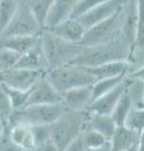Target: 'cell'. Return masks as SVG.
I'll return each mask as SVG.
<instances>
[{
    "instance_id": "cell-13",
    "label": "cell",
    "mask_w": 144,
    "mask_h": 151,
    "mask_svg": "<svg viewBox=\"0 0 144 151\" xmlns=\"http://www.w3.org/2000/svg\"><path fill=\"white\" fill-rule=\"evenodd\" d=\"M46 30L51 32L53 35L61 38V39L71 42V43H81V40H82L86 33L85 27L79 22V19H73V18L66 19V20L61 22L60 24Z\"/></svg>"
},
{
    "instance_id": "cell-7",
    "label": "cell",
    "mask_w": 144,
    "mask_h": 151,
    "mask_svg": "<svg viewBox=\"0 0 144 151\" xmlns=\"http://www.w3.org/2000/svg\"><path fill=\"white\" fill-rule=\"evenodd\" d=\"M123 9L86 30L80 44L84 47H95L110 43L123 37Z\"/></svg>"
},
{
    "instance_id": "cell-25",
    "label": "cell",
    "mask_w": 144,
    "mask_h": 151,
    "mask_svg": "<svg viewBox=\"0 0 144 151\" xmlns=\"http://www.w3.org/2000/svg\"><path fill=\"white\" fill-rule=\"evenodd\" d=\"M55 0H28V4L32 9L34 17L37 18V20L39 22V24L44 29V23L46 19L48 17L52 5H53Z\"/></svg>"
},
{
    "instance_id": "cell-37",
    "label": "cell",
    "mask_w": 144,
    "mask_h": 151,
    "mask_svg": "<svg viewBox=\"0 0 144 151\" xmlns=\"http://www.w3.org/2000/svg\"><path fill=\"white\" fill-rule=\"evenodd\" d=\"M130 77H133V78H139V79H144V64L142 65L139 69H137L134 73H132V74H129Z\"/></svg>"
},
{
    "instance_id": "cell-2",
    "label": "cell",
    "mask_w": 144,
    "mask_h": 151,
    "mask_svg": "<svg viewBox=\"0 0 144 151\" xmlns=\"http://www.w3.org/2000/svg\"><path fill=\"white\" fill-rule=\"evenodd\" d=\"M39 39L46 59V70L71 64L85 48L80 43H71L61 39L46 29L41 33Z\"/></svg>"
},
{
    "instance_id": "cell-22",
    "label": "cell",
    "mask_w": 144,
    "mask_h": 151,
    "mask_svg": "<svg viewBox=\"0 0 144 151\" xmlns=\"http://www.w3.org/2000/svg\"><path fill=\"white\" fill-rule=\"evenodd\" d=\"M133 107H134V103H133V100H132L130 94H129V92H128V88H127V91L124 92V94L119 100V102L116 103V106H115L114 111L111 113V117L115 121V124H116L118 126H123L124 124H125L127 117H128L129 113H130Z\"/></svg>"
},
{
    "instance_id": "cell-8",
    "label": "cell",
    "mask_w": 144,
    "mask_h": 151,
    "mask_svg": "<svg viewBox=\"0 0 144 151\" xmlns=\"http://www.w3.org/2000/svg\"><path fill=\"white\" fill-rule=\"evenodd\" d=\"M44 76L43 70H32L13 67L5 72L0 73V84L4 87L20 89V91H31V88Z\"/></svg>"
},
{
    "instance_id": "cell-21",
    "label": "cell",
    "mask_w": 144,
    "mask_h": 151,
    "mask_svg": "<svg viewBox=\"0 0 144 151\" xmlns=\"http://www.w3.org/2000/svg\"><path fill=\"white\" fill-rule=\"evenodd\" d=\"M133 55L142 59L144 55V0H138V23L130 58Z\"/></svg>"
},
{
    "instance_id": "cell-30",
    "label": "cell",
    "mask_w": 144,
    "mask_h": 151,
    "mask_svg": "<svg viewBox=\"0 0 144 151\" xmlns=\"http://www.w3.org/2000/svg\"><path fill=\"white\" fill-rule=\"evenodd\" d=\"M19 57H20V54H18L10 49L0 48V73L15 67Z\"/></svg>"
},
{
    "instance_id": "cell-39",
    "label": "cell",
    "mask_w": 144,
    "mask_h": 151,
    "mask_svg": "<svg viewBox=\"0 0 144 151\" xmlns=\"http://www.w3.org/2000/svg\"><path fill=\"white\" fill-rule=\"evenodd\" d=\"M142 106L144 107V94H143V100H142Z\"/></svg>"
},
{
    "instance_id": "cell-27",
    "label": "cell",
    "mask_w": 144,
    "mask_h": 151,
    "mask_svg": "<svg viewBox=\"0 0 144 151\" xmlns=\"http://www.w3.org/2000/svg\"><path fill=\"white\" fill-rule=\"evenodd\" d=\"M5 91L8 94L9 102H10L12 110L17 111L25 107L28 105V97H29V91H20V89H14L5 87Z\"/></svg>"
},
{
    "instance_id": "cell-20",
    "label": "cell",
    "mask_w": 144,
    "mask_h": 151,
    "mask_svg": "<svg viewBox=\"0 0 144 151\" xmlns=\"http://www.w3.org/2000/svg\"><path fill=\"white\" fill-rule=\"evenodd\" d=\"M39 35L0 38V48L10 49V50L22 55L23 53H25L28 49H31L32 47H34L38 42H39Z\"/></svg>"
},
{
    "instance_id": "cell-38",
    "label": "cell",
    "mask_w": 144,
    "mask_h": 151,
    "mask_svg": "<svg viewBox=\"0 0 144 151\" xmlns=\"http://www.w3.org/2000/svg\"><path fill=\"white\" fill-rule=\"evenodd\" d=\"M4 135H5V130H4V126L1 124V125H0V144H1V141L4 139Z\"/></svg>"
},
{
    "instance_id": "cell-40",
    "label": "cell",
    "mask_w": 144,
    "mask_h": 151,
    "mask_svg": "<svg viewBox=\"0 0 144 151\" xmlns=\"http://www.w3.org/2000/svg\"><path fill=\"white\" fill-rule=\"evenodd\" d=\"M3 124V119H1V117H0V125H1Z\"/></svg>"
},
{
    "instance_id": "cell-10",
    "label": "cell",
    "mask_w": 144,
    "mask_h": 151,
    "mask_svg": "<svg viewBox=\"0 0 144 151\" xmlns=\"http://www.w3.org/2000/svg\"><path fill=\"white\" fill-rule=\"evenodd\" d=\"M129 83H130V77L127 74V77L124 78L121 83H119L116 87L111 89L110 92H108L106 94L94 100L90 103V106L87 107L86 111L92 113H100V115H111L116 103L121 98L124 92L127 91Z\"/></svg>"
},
{
    "instance_id": "cell-33",
    "label": "cell",
    "mask_w": 144,
    "mask_h": 151,
    "mask_svg": "<svg viewBox=\"0 0 144 151\" xmlns=\"http://www.w3.org/2000/svg\"><path fill=\"white\" fill-rule=\"evenodd\" d=\"M0 151H24L23 149H20L19 146H17L15 144H13L9 137L7 136V134L4 135V139L0 144Z\"/></svg>"
},
{
    "instance_id": "cell-4",
    "label": "cell",
    "mask_w": 144,
    "mask_h": 151,
    "mask_svg": "<svg viewBox=\"0 0 144 151\" xmlns=\"http://www.w3.org/2000/svg\"><path fill=\"white\" fill-rule=\"evenodd\" d=\"M87 111L68 110L55 124H52V141L57 145L60 151H63L72 141L79 139L85 130Z\"/></svg>"
},
{
    "instance_id": "cell-16",
    "label": "cell",
    "mask_w": 144,
    "mask_h": 151,
    "mask_svg": "<svg viewBox=\"0 0 144 151\" xmlns=\"http://www.w3.org/2000/svg\"><path fill=\"white\" fill-rule=\"evenodd\" d=\"M140 134L130 130L127 126H118L110 144H111V151H124L129 149L138 147Z\"/></svg>"
},
{
    "instance_id": "cell-36",
    "label": "cell",
    "mask_w": 144,
    "mask_h": 151,
    "mask_svg": "<svg viewBox=\"0 0 144 151\" xmlns=\"http://www.w3.org/2000/svg\"><path fill=\"white\" fill-rule=\"evenodd\" d=\"M86 151H111V144H110V141H108L103 146H99V147H95V149H87Z\"/></svg>"
},
{
    "instance_id": "cell-29",
    "label": "cell",
    "mask_w": 144,
    "mask_h": 151,
    "mask_svg": "<svg viewBox=\"0 0 144 151\" xmlns=\"http://www.w3.org/2000/svg\"><path fill=\"white\" fill-rule=\"evenodd\" d=\"M36 147L52 140V125H31Z\"/></svg>"
},
{
    "instance_id": "cell-12",
    "label": "cell",
    "mask_w": 144,
    "mask_h": 151,
    "mask_svg": "<svg viewBox=\"0 0 144 151\" xmlns=\"http://www.w3.org/2000/svg\"><path fill=\"white\" fill-rule=\"evenodd\" d=\"M62 102L68 110L86 111L92 102V84L72 88L62 93Z\"/></svg>"
},
{
    "instance_id": "cell-24",
    "label": "cell",
    "mask_w": 144,
    "mask_h": 151,
    "mask_svg": "<svg viewBox=\"0 0 144 151\" xmlns=\"http://www.w3.org/2000/svg\"><path fill=\"white\" fill-rule=\"evenodd\" d=\"M18 8V0H0V35L7 29Z\"/></svg>"
},
{
    "instance_id": "cell-9",
    "label": "cell",
    "mask_w": 144,
    "mask_h": 151,
    "mask_svg": "<svg viewBox=\"0 0 144 151\" xmlns=\"http://www.w3.org/2000/svg\"><path fill=\"white\" fill-rule=\"evenodd\" d=\"M128 0H106L105 3L100 4L96 8L91 9L90 12L84 14L82 17L79 18V22L85 27L87 30L94 25L101 23L103 20H106L114 14L119 13L121 9L127 5Z\"/></svg>"
},
{
    "instance_id": "cell-26",
    "label": "cell",
    "mask_w": 144,
    "mask_h": 151,
    "mask_svg": "<svg viewBox=\"0 0 144 151\" xmlns=\"http://www.w3.org/2000/svg\"><path fill=\"white\" fill-rule=\"evenodd\" d=\"M124 126L129 127L138 134H142L144 131V107H133L127 117Z\"/></svg>"
},
{
    "instance_id": "cell-31",
    "label": "cell",
    "mask_w": 144,
    "mask_h": 151,
    "mask_svg": "<svg viewBox=\"0 0 144 151\" xmlns=\"http://www.w3.org/2000/svg\"><path fill=\"white\" fill-rule=\"evenodd\" d=\"M105 1H106V0H80V1L76 4L73 12L71 14V18L79 19L80 17H82L84 14L90 12L91 9L96 8L97 5H100V4H103Z\"/></svg>"
},
{
    "instance_id": "cell-41",
    "label": "cell",
    "mask_w": 144,
    "mask_h": 151,
    "mask_svg": "<svg viewBox=\"0 0 144 151\" xmlns=\"http://www.w3.org/2000/svg\"><path fill=\"white\" fill-rule=\"evenodd\" d=\"M28 151H36V150H28Z\"/></svg>"
},
{
    "instance_id": "cell-1",
    "label": "cell",
    "mask_w": 144,
    "mask_h": 151,
    "mask_svg": "<svg viewBox=\"0 0 144 151\" xmlns=\"http://www.w3.org/2000/svg\"><path fill=\"white\" fill-rule=\"evenodd\" d=\"M130 55L132 44L124 37H120L116 40L106 44L85 47L81 54L71 64L91 68L110 62H118V60H128L129 62Z\"/></svg>"
},
{
    "instance_id": "cell-19",
    "label": "cell",
    "mask_w": 144,
    "mask_h": 151,
    "mask_svg": "<svg viewBox=\"0 0 144 151\" xmlns=\"http://www.w3.org/2000/svg\"><path fill=\"white\" fill-rule=\"evenodd\" d=\"M116 127L118 125L115 124L111 115H100V113L89 112L85 129H91V130L97 131L110 141L115 130H116Z\"/></svg>"
},
{
    "instance_id": "cell-28",
    "label": "cell",
    "mask_w": 144,
    "mask_h": 151,
    "mask_svg": "<svg viewBox=\"0 0 144 151\" xmlns=\"http://www.w3.org/2000/svg\"><path fill=\"white\" fill-rule=\"evenodd\" d=\"M81 140L85 145L86 149H95L99 146H103L104 144L108 142V139L104 135H101L100 132L91 130V129H85L81 134Z\"/></svg>"
},
{
    "instance_id": "cell-15",
    "label": "cell",
    "mask_w": 144,
    "mask_h": 151,
    "mask_svg": "<svg viewBox=\"0 0 144 151\" xmlns=\"http://www.w3.org/2000/svg\"><path fill=\"white\" fill-rule=\"evenodd\" d=\"M79 1L80 0H55L46 19L44 29H49V28L60 24L61 22L71 18V14Z\"/></svg>"
},
{
    "instance_id": "cell-23",
    "label": "cell",
    "mask_w": 144,
    "mask_h": 151,
    "mask_svg": "<svg viewBox=\"0 0 144 151\" xmlns=\"http://www.w3.org/2000/svg\"><path fill=\"white\" fill-rule=\"evenodd\" d=\"M125 77H127V74H121V76H118V77L105 78V79L96 81L92 84V101L104 96V94H106L108 92L111 91V89H114L119 83H121L124 81Z\"/></svg>"
},
{
    "instance_id": "cell-5",
    "label": "cell",
    "mask_w": 144,
    "mask_h": 151,
    "mask_svg": "<svg viewBox=\"0 0 144 151\" xmlns=\"http://www.w3.org/2000/svg\"><path fill=\"white\" fill-rule=\"evenodd\" d=\"M44 76L61 94L68 89L91 86L96 82V79L87 72V69L75 64H67L58 68L48 69L44 72Z\"/></svg>"
},
{
    "instance_id": "cell-6",
    "label": "cell",
    "mask_w": 144,
    "mask_h": 151,
    "mask_svg": "<svg viewBox=\"0 0 144 151\" xmlns=\"http://www.w3.org/2000/svg\"><path fill=\"white\" fill-rule=\"evenodd\" d=\"M43 28L34 17L28 0H18V8L7 29L0 38L8 37H32L39 35Z\"/></svg>"
},
{
    "instance_id": "cell-18",
    "label": "cell",
    "mask_w": 144,
    "mask_h": 151,
    "mask_svg": "<svg viewBox=\"0 0 144 151\" xmlns=\"http://www.w3.org/2000/svg\"><path fill=\"white\" fill-rule=\"evenodd\" d=\"M15 67L46 72V59H44V54H43V50H42L41 39L34 47H32L31 49H28L25 53H23L19 57Z\"/></svg>"
},
{
    "instance_id": "cell-34",
    "label": "cell",
    "mask_w": 144,
    "mask_h": 151,
    "mask_svg": "<svg viewBox=\"0 0 144 151\" xmlns=\"http://www.w3.org/2000/svg\"><path fill=\"white\" fill-rule=\"evenodd\" d=\"M86 150H87V149L85 147L82 140H81V136H80L79 139H76L75 141H72V142L67 146L63 151H86Z\"/></svg>"
},
{
    "instance_id": "cell-35",
    "label": "cell",
    "mask_w": 144,
    "mask_h": 151,
    "mask_svg": "<svg viewBox=\"0 0 144 151\" xmlns=\"http://www.w3.org/2000/svg\"><path fill=\"white\" fill-rule=\"evenodd\" d=\"M34 150L36 151H60V149L57 147V145L52 140L47 141L44 144H41L39 146H37Z\"/></svg>"
},
{
    "instance_id": "cell-11",
    "label": "cell",
    "mask_w": 144,
    "mask_h": 151,
    "mask_svg": "<svg viewBox=\"0 0 144 151\" xmlns=\"http://www.w3.org/2000/svg\"><path fill=\"white\" fill-rule=\"evenodd\" d=\"M61 102L62 94L49 83L46 76H43L29 91L28 105H55Z\"/></svg>"
},
{
    "instance_id": "cell-32",
    "label": "cell",
    "mask_w": 144,
    "mask_h": 151,
    "mask_svg": "<svg viewBox=\"0 0 144 151\" xmlns=\"http://www.w3.org/2000/svg\"><path fill=\"white\" fill-rule=\"evenodd\" d=\"M12 112L13 110H12L10 102H9L5 87L3 84H0V117L3 119V122L8 120V117L12 115Z\"/></svg>"
},
{
    "instance_id": "cell-14",
    "label": "cell",
    "mask_w": 144,
    "mask_h": 151,
    "mask_svg": "<svg viewBox=\"0 0 144 151\" xmlns=\"http://www.w3.org/2000/svg\"><path fill=\"white\" fill-rule=\"evenodd\" d=\"M4 130H5V134L9 137V140H10L13 144L19 146L20 149H23L24 151L36 149L31 125L19 122V124H15V125L9 126V127L4 126Z\"/></svg>"
},
{
    "instance_id": "cell-3",
    "label": "cell",
    "mask_w": 144,
    "mask_h": 151,
    "mask_svg": "<svg viewBox=\"0 0 144 151\" xmlns=\"http://www.w3.org/2000/svg\"><path fill=\"white\" fill-rule=\"evenodd\" d=\"M66 111L67 107L63 102L55 105H28L20 110L13 111L3 125L9 127L19 122L28 125H52Z\"/></svg>"
},
{
    "instance_id": "cell-17",
    "label": "cell",
    "mask_w": 144,
    "mask_h": 151,
    "mask_svg": "<svg viewBox=\"0 0 144 151\" xmlns=\"http://www.w3.org/2000/svg\"><path fill=\"white\" fill-rule=\"evenodd\" d=\"M86 69L96 81H100V79H105V78L118 77V76L121 74H129L130 62H128V60H118V62H110Z\"/></svg>"
}]
</instances>
